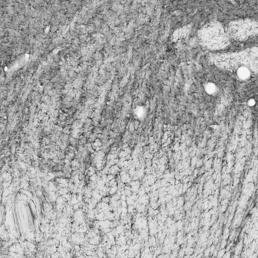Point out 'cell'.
Instances as JSON below:
<instances>
[{"instance_id":"cell-1","label":"cell","mask_w":258,"mask_h":258,"mask_svg":"<svg viewBox=\"0 0 258 258\" xmlns=\"http://www.w3.org/2000/svg\"><path fill=\"white\" fill-rule=\"evenodd\" d=\"M257 47H252L237 52L214 54L211 60L217 67L227 70L246 68L255 71L257 69Z\"/></svg>"},{"instance_id":"cell-2","label":"cell","mask_w":258,"mask_h":258,"mask_svg":"<svg viewBox=\"0 0 258 258\" xmlns=\"http://www.w3.org/2000/svg\"><path fill=\"white\" fill-rule=\"evenodd\" d=\"M198 36L205 47L212 50L223 49L230 43L226 30L217 21H212L203 25L198 30Z\"/></svg>"},{"instance_id":"cell-3","label":"cell","mask_w":258,"mask_h":258,"mask_svg":"<svg viewBox=\"0 0 258 258\" xmlns=\"http://www.w3.org/2000/svg\"><path fill=\"white\" fill-rule=\"evenodd\" d=\"M229 38L244 41L256 35L257 22L251 19H243L230 22L226 29Z\"/></svg>"}]
</instances>
